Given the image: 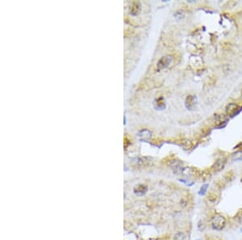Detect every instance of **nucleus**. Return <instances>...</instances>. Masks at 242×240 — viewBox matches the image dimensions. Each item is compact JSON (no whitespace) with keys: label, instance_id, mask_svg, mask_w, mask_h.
I'll use <instances>...</instances> for the list:
<instances>
[{"label":"nucleus","instance_id":"obj_12","mask_svg":"<svg viewBox=\"0 0 242 240\" xmlns=\"http://www.w3.org/2000/svg\"><path fill=\"white\" fill-rule=\"evenodd\" d=\"M197 240H199V239H197Z\"/></svg>","mask_w":242,"mask_h":240},{"label":"nucleus","instance_id":"obj_2","mask_svg":"<svg viewBox=\"0 0 242 240\" xmlns=\"http://www.w3.org/2000/svg\"><path fill=\"white\" fill-rule=\"evenodd\" d=\"M171 62H172V57L169 56V55L162 57L158 61V63H157V70H161L167 68V67L170 66V63H171Z\"/></svg>","mask_w":242,"mask_h":240},{"label":"nucleus","instance_id":"obj_9","mask_svg":"<svg viewBox=\"0 0 242 240\" xmlns=\"http://www.w3.org/2000/svg\"><path fill=\"white\" fill-rule=\"evenodd\" d=\"M146 191H147V188H146L145 186L140 185V186H138L137 189H136V190H135V193H138V194H143V193H145Z\"/></svg>","mask_w":242,"mask_h":240},{"label":"nucleus","instance_id":"obj_7","mask_svg":"<svg viewBox=\"0 0 242 240\" xmlns=\"http://www.w3.org/2000/svg\"><path fill=\"white\" fill-rule=\"evenodd\" d=\"M140 10V3L135 2L133 3V5H132V8H131V13L133 14V15H137V13H139Z\"/></svg>","mask_w":242,"mask_h":240},{"label":"nucleus","instance_id":"obj_11","mask_svg":"<svg viewBox=\"0 0 242 240\" xmlns=\"http://www.w3.org/2000/svg\"><path fill=\"white\" fill-rule=\"evenodd\" d=\"M208 186H209V184H208V183H206V184H204V185H203L202 187H201L200 190H199V195H201V196H204V195L206 194V193H207V190H208Z\"/></svg>","mask_w":242,"mask_h":240},{"label":"nucleus","instance_id":"obj_8","mask_svg":"<svg viewBox=\"0 0 242 240\" xmlns=\"http://www.w3.org/2000/svg\"><path fill=\"white\" fill-rule=\"evenodd\" d=\"M138 135L140 137H143V138H150L151 136V132L148 129H142L138 133Z\"/></svg>","mask_w":242,"mask_h":240},{"label":"nucleus","instance_id":"obj_3","mask_svg":"<svg viewBox=\"0 0 242 240\" xmlns=\"http://www.w3.org/2000/svg\"><path fill=\"white\" fill-rule=\"evenodd\" d=\"M240 107L238 104H235V103H231L226 107V113L229 116V117H233L236 116V114H238L240 112Z\"/></svg>","mask_w":242,"mask_h":240},{"label":"nucleus","instance_id":"obj_1","mask_svg":"<svg viewBox=\"0 0 242 240\" xmlns=\"http://www.w3.org/2000/svg\"><path fill=\"white\" fill-rule=\"evenodd\" d=\"M226 225V219L220 214H215L212 218V226L216 231H221Z\"/></svg>","mask_w":242,"mask_h":240},{"label":"nucleus","instance_id":"obj_10","mask_svg":"<svg viewBox=\"0 0 242 240\" xmlns=\"http://www.w3.org/2000/svg\"><path fill=\"white\" fill-rule=\"evenodd\" d=\"M174 240H186V235L184 233L179 232L178 234H176L174 236Z\"/></svg>","mask_w":242,"mask_h":240},{"label":"nucleus","instance_id":"obj_4","mask_svg":"<svg viewBox=\"0 0 242 240\" xmlns=\"http://www.w3.org/2000/svg\"><path fill=\"white\" fill-rule=\"evenodd\" d=\"M225 165V161L223 159H219L216 161V163H214L212 166V170L215 172H219V171L223 170Z\"/></svg>","mask_w":242,"mask_h":240},{"label":"nucleus","instance_id":"obj_13","mask_svg":"<svg viewBox=\"0 0 242 240\" xmlns=\"http://www.w3.org/2000/svg\"><path fill=\"white\" fill-rule=\"evenodd\" d=\"M241 181H242V180H241Z\"/></svg>","mask_w":242,"mask_h":240},{"label":"nucleus","instance_id":"obj_6","mask_svg":"<svg viewBox=\"0 0 242 240\" xmlns=\"http://www.w3.org/2000/svg\"><path fill=\"white\" fill-rule=\"evenodd\" d=\"M154 108L157 110H163L166 108V103L163 97H159L154 101Z\"/></svg>","mask_w":242,"mask_h":240},{"label":"nucleus","instance_id":"obj_5","mask_svg":"<svg viewBox=\"0 0 242 240\" xmlns=\"http://www.w3.org/2000/svg\"><path fill=\"white\" fill-rule=\"evenodd\" d=\"M186 107L189 110H192L195 106V97L194 95H188L186 99Z\"/></svg>","mask_w":242,"mask_h":240}]
</instances>
